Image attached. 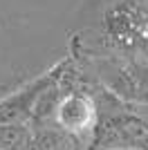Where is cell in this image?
<instances>
[{"mask_svg":"<svg viewBox=\"0 0 148 150\" xmlns=\"http://www.w3.org/2000/svg\"><path fill=\"white\" fill-rule=\"evenodd\" d=\"M29 139L27 125L0 123V150H25Z\"/></svg>","mask_w":148,"mask_h":150,"instance_id":"8992f818","label":"cell"},{"mask_svg":"<svg viewBox=\"0 0 148 150\" xmlns=\"http://www.w3.org/2000/svg\"><path fill=\"white\" fill-rule=\"evenodd\" d=\"M88 150H148V121L130 112L126 101L119 110L97 117Z\"/></svg>","mask_w":148,"mask_h":150,"instance_id":"7a4b0ae2","label":"cell"},{"mask_svg":"<svg viewBox=\"0 0 148 150\" xmlns=\"http://www.w3.org/2000/svg\"><path fill=\"white\" fill-rule=\"evenodd\" d=\"M103 34L123 56L148 61V0H117L103 11Z\"/></svg>","mask_w":148,"mask_h":150,"instance_id":"6da1fadb","label":"cell"},{"mask_svg":"<svg viewBox=\"0 0 148 150\" xmlns=\"http://www.w3.org/2000/svg\"><path fill=\"white\" fill-rule=\"evenodd\" d=\"M132 103H148V90H146V92H142L135 101H132Z\"/></svg>","mask_w":148,"mask_h":150,"instance_id":"52a82bcc","label":"cell"},{"mask_svg":"<svg viewBox=\"0 0 148 150\" xmlns=\"http://www.w3.org/2000/svg\"><path fill=\"white\" fill-rule=\"evenodd\" d=\"M81 137L61 130L56 123L29 130V139L25 150H81Z\"/></svg>","mask_w":148,"mask_h":150,"instance_id":"5b68a950","label":"cell"},{"mask_svg":"<svg viewBox=\"0 0 148 150\" xmlns=\"http://www.w3.org/2000/svg\"><path fill=\"white\" fill-rule=\"evenodd\" d=\"M54 123L61 130L83 139V134H90L92 125L97 123V110L92 99L85 94H63L54 114Z\"/></svg>","mask_w":148,"mask_h":150,"instance_id":"277c9868","label":"cell"},{"mask_svg":"<svg viewBox=\"0 0 148 150\" xmlns=\"http://www.w3.org/2000/svg\"><path fill=\"white\" fill-rule=\"evenodd\" d=\"M70 61H61L56 67L45 72L43 76H38L29 85H25L23 90L9 94L5 99H0V123H14V125H27L31 117V110L36 105L38 96L49 90L52 85H58L61 76L65 74Z\"/></svg>","mask_w":148,"mask_h":150,"instance_id":"3957f363","label":"cell"}]
</instances>
